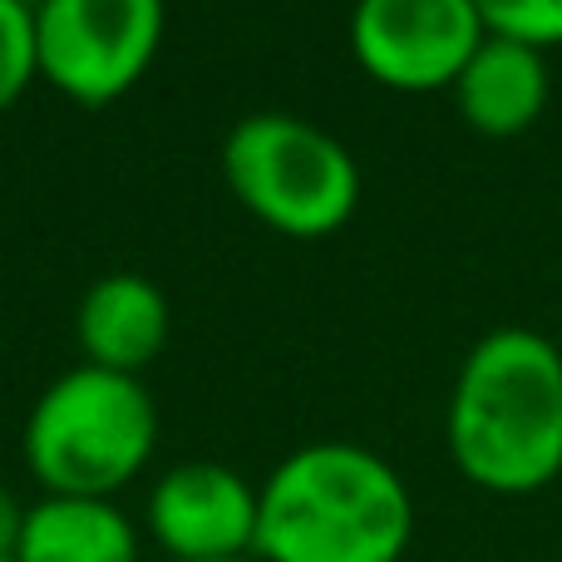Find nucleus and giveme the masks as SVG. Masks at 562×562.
<instances>
[{
    "instance_id": "obj_1",
    "label": "nucleus",
    "mask_w": 562,
    "mask_h": 562,
    "mask_svg": "<svg viewBox=\"0 0 562 562\" xmlns=\"http://www.w3.org/2000/svg\"><path fill=\"white\" fill-rule=\"evenodd\" d=\"M445 445L459 474L498 498H528L562 474V350L543 330L498 326L469 346Z\"/></svg>"
},
{
    "instance_id": "obj_2",
    "label": "nucleus",
    "mask_w": 562,
    "mask_h": 562,
    "mask_svg": "<svg viewBox=\"0 0 562 562\" xmlns=\"http://www.w3.org/2000/svg\"><path fill=\"white\" fill-rule=\"evenodd\" d=\"M415 538V498L390 459L321 439L286 454L257 488L262 562H400Z\"/></svg>"
},
{
    "instance_id": "obj_3",
    "label": "nucleus",
    "mask_w": 562,
    "mask_h": 562,
    "mask_svg": "<svg viewBox=\"0 0 562 562\" xmlns=\"http://www.w3.org/2000/svg\"><path fill=\"white\" fill-rule=\"evenodd\" d=\"M158 409L138 375L75 366L45 385L25 419V469L45 494L114 498L148 469Z\"/></svg>"
},
{
    "instance_id": "obj_4",
    "label": "nucleus",
    "mask_w": 562,
    "mask_h": 562,
    "mask_svg": "<svg viewBox=\"0 0 562 562\" xmlns=\"http://www.w3.org/2000/svg\"><path fill=\"white\" fill-rule=\"evenodd\" d=\"M233 198L296 243L330 237L360 207V168L340 138L291 114H247L223 144Z\"/></svg>"
},
{
    "instance_id": "obj_5",
    "label": "nucleus",
    "mask_w": 562,
    "mask_h": 562,
    "mask_svg": "<svg viewBox=\"0 0 562 562\" xmlns=\"http://www.w3.org/2000/svg\"><path fill=\"white\" fill-rule=\"evenodd\" d=\"M164 45V0H40V79L75 104H114L148 75Z\"/></svg>"
},
{
    "instance_id": "obj_6",
    "label": "nucleus",
    "mask_w": 562,
    "mask_h": 562,
    "mask_svg": "<svg viewBox=\"0 0 562 562\" xmlns=\"http://www.w3.org/2000/svg\"><path fill=\"white\" fill-rule=\"evenodd\" d=\"M484 35L474 0H356L350 10L356 65L400 94L454 89Z\"/></svg>"
},
{
    "instance_id": "obj_7",
    "label": "nucleus",
    "mask_w": 562,
    "mask_h": 562,
    "mask_svg": "<svg viewBox=\"0 0 562 562\" xmlns=\"http://www.w3.org/2000/svg\"><path fill=\"white\" fill-rule=\"evenodd\" d=\"M144 524L168 562L257 553V488L213 459L173 464L148 494Z\"/></svg>"
},
{
    "instance_id": "obj_8",
    "label": "nucleus",
    "mask_w": 562,
    "mask_h": 562,
    "mask_svg": "<svg viewBox=\"0 0 562 562\" xmlns=\"http://www.w3.org/2000/svg\"><path fill=\"white\" fill-rule=\"evenodd\" d=\"M548 59L543 49L518 45L504 35H484L464 75L454 79V104L464 124L484 138H514L543 119L548 109Z\"/></svg>"
},
{
    "instance_id": "obj_9",
    "label": "nucleus",
    "mask_w": 562,
    "mask_h": 562,
    "mask_svg": "<svg viewBox=\"0 0 562 562\" xmlns=\"http://www.w3.org/2000/svg\"><path fill=\"white\" fill-rule=\"evenodd\" d=\"M75 330L85 346V366L138 375L168 340V301L148 277L114 272L85 291Z\"/></svg>"
},
{
    "instance_id": "obj_10",
    "label": "nucleus",
    "mask_w": 562,
    "mask_h": 562,
    "mask_svg": "<svg viewBox=\"0 0 562 562\" xmlns=\"http://www.w3.org/2000/svg\"><path fill=\"white\" fill-rule=\"evenodd\" d=\"M15 562H138V528L114 498L40 494L25 508Z\"/></svg>"
},
{
    "instance_id": "obj_11",
    "label": "nucleus",
    "mask_w": 562,
    "mask_h": 562,
    "mask_svg": "<svg viewBox=\"0 0 562 562\" xmlns=\"http://www.w3.org/2000/svg\"><path fill=\"white\" fill-rule=\"evenodd\" d=\"M474 10L488 35L533 45L543 55L562 45V0H474Z\"/></svg>"
},
{
    "instance_id": "obj_12",
    "label": "nucleus",
    "mask_w": 562,
    "mask_h": 562,
    "mask_svg": "<svg viewBox=\"0 0 562 562\" xmlns=\"http://www.w3.org/2000/svg\"><path fill=\"white\" fill-rule=\"evenodd\" d=\"M35 75V10L25 0H0V114L25 94Z\"/></svg>"
},
{
    "instance_id": "obj_13",
    "label": "nucleus",
    "mask_w": 562,
    "mask_h": 562,
    "mask_svg": "<svg viewBox=\"0 0 562 562\" xmlns=\"http://www.w3.org/2000/svg\"><path fill=\"white\" fill-rule=\"evenodd\" d=\"M25 508L10 488H0V558H15L20 548V528H25Z\"/></svg>"
},
{
    "instance_id": "obj_14",
    "label": "nucleus",
    "mask_w": 562,
    "mask_h": 562,
    "mask_svg": "<svg viewBox=\"0 0 562 562\" xmlns=\"http://www.w3.org/2000/svg\"><path fill=\"white\" fill-rule=\"evenodd\" d=\"M207 562H262L257 553H247V558H207Z\"/></svg>"
},
{
    "instance_id": "obj_15",
    "label": "nucleus",
    "mask_w": 562,
    "mask_h": 562,
    "mask_svg": "<svg viewBox=\"0 0 562 562\" xmlns=\"http://www.w3.org/2000/svg\"><path fill=\"white\" fill-rule=\"evenodd\" d=\"M0 562H15V558H0Z\"/></svg>"
}]
</instances>
